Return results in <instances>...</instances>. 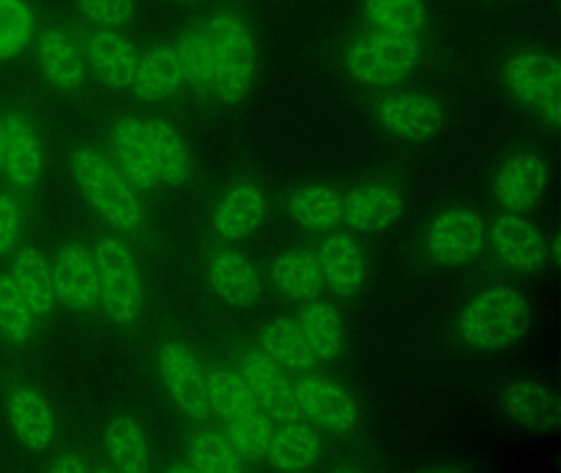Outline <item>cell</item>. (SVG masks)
Returning <instances> with one entry per match:
<instances>
[{"label": "cell", "instance_id": "obj_1", "mask_svg": "<svg viewBox=\"0 0 561 473\" xmlns=\"http://www.w3.org/2000/svg\"><path fill=\"white\" fill-rule=\"evenodd\" d=\"M175 51L185 81L225 104H238L251 89L257 49L251 26L238 13L216 12L190 26Z\"/></svg>", "mask_w": 561, "mask_h": 473}, {"label": "cell", "instance_id": "obj_2", "mask_svg": "<svg viewBox=\"0 0 561 473\" xmlns=\"http://www.w3.org/2000/svg\"><path fill=\"white\" fill-rule=\"evenodd\" d=\"M531 324L527 299L508 286H492L469 299L459 334L476 350L497 351L517 344Z\"/></svg>", "mask_w": 561, "mask_h": 473}, {"label": "cell", "instance_id": "obj_3", "mask_svg": "<svg viewBox=\"0 0 561 473\" xmlns=\"http://www.w3.org/2000/svg\"><path fill=\"white\" fill-rule=\"evenodd\" d=\"M71 173L93 209L111 226L134 232L144 220L136 187L107 158L93 148H78L71 157Z\"/></svg>", "mask_w": 561, "mask_h": 473}, {"label": "cell", "instance_id": "obj_4", "mask_svg": "<svg viewBox=\"0 0 561 473\" xmlns=\"http://www.w3.org/2000/svg\"><path fill=\"white\" fill-rule=\"evenodd\" d=\"M422 58L419 35L374 30L359 36L346 53L353 78L374 88H390L409 78Z\"/></svg>", "mask_w": 561, "mask_h": 473}, {"label": "cell", "instance_id": "obj_5", "mask_svg": "<svg viewBox=\"0 0 561 473\" xmlns=\"http://www.w3.org/2000/svg\"><path fill=\"white\" fill-rule=\"evenodd\" d=\"M502 79L512 97L537 112L548 125H560L561 62L558 56L538 49L515 53L502 68Z\"/></svg>", "mask_w": 561, "mask_h": 473}, {"label": "cell", "instance_id": "obj_6", "mask_svg": "<svg viewBox=\"0 0 561 473\" xmlns=\"http://www.w3.org/2000/svg\"><path fill=\"white\" fill-rule=\"evenodd\" d=\"M98 273L101 296L111 321L127 324L136 319L142 302L139 266L126 245L117 239H104L98 245Z\"/></svg>", "mask_w": 561, "mask_h": 473}, {"label": "cell", "instance_id": "obj_7", "mask_svg": "<svg viewBox=\"0 0 561 473\" xmlns=\"http://www.w3.org/2000/svg\"><path fill=\"white\" fill-rule=\"evenodd\" d=\"M484 220L474 210L451 209L439 214L428 230L430 253L445 266L474 262L484 246Z\"/></svg>", "mask_w": 561, "mask_h": 473}, {"label": "cell", "instance_id": "obj_8", "mask_svg": "<svg viewBox=\"0 0 561 473\" xmlns=\"http://www.w3.org/2000/svg\"><path fill=\"white\" fill-rule=\"evenodd\" d=\"M159 368L163 383L180 409L193 419H206L211 407L206 374L195 354L180 342H169L160 350Z\"/></svg>", "mask_w": 561, "mask_h": 473}, {"label": "cell", "instance_id": "obj_9", "mask_svg": "<svg viewBox=\"0 0 561 473\" xmlns=\"http://www.w3.org/2000/svg\"><path fill=\"white\" fill-rule=\"evenodd\" d=\"M51 273L55 298L67 308L87 312L100 301L101 285L96 259L81 243L65 245L55 258Z\"/></svg>", "mask_w": 561, "mask_h": 473}, {"label": "cell", "instance_id": "obj_10", "mask_svg": "<svg viewBox=\"0 0 561 473\" xmlns=\"http://www.w3.org/2000/svg\"><path fill=\"white\" fill-rule=\"evenodd\" d=\"M550 183L547 163L535 153H518L508 158L495 174V197L511 212H528L543 197Z\"/></svg>", "mask_w": 561, "mask_h": 473}, {"label": "cell", "instance_id": "obj_11", "mask_svg": "<svg viewBox=\"0 0 561 473\" xmlns=\"http://www.w3.org/2000/svg\"><path fill=\"white\" fill-rule=\"evenodd\" d=\"M377 114L390 134L407 141L430 140L445 122L442 104L432 95L416 91L383 99Z\"/></svg>", "mask_w": 561, "mask_h": 473}, {"label": "cell", "instance_id": "obj_12", "mask_svg": "<svg viewBox=\"0 0 561 473\" xmlns=\"http://www.w3.org/2000/svg\"><path fill=\"white\" fill-rule=\"evenodd\" d=\"M242 377L261 406L272 419L294 423L304 417L297 390L267 355L251 351L242 360Z\"/></svg>", "mask_w": 561, "mask_h": 473}, {"label": "cell", "instance_id": "obj_13", "mask_svg": "<svg viewBox=\"0 0 561 473\" xmlns=\"http://www.w3.org/2000/svg\"><path fill=\"white\" fill-rule=\"evenodd\" d=\"M495 255L507 268L537 273L548 258V246L537 227L515 214L497 217L491 227Z\"/></svg>", "mask_w": 561, "mask_h": 473}, {"label": "cell", "instance_id": "obj_14", "mask_svg": "<svg viewBox=\"0 0 561 473\" xmlns=\"http://www.w3.org/2000/svg\"><path fill=\"white\" fill-rule=\"evenodd\" d=\"M298 401L304 416L333 432H350L359 419L356 401L340 384L320 377H305L298 381Z\"/></svg>", "mask_w": 561, "mask_h": 473}, {"label": "cell", "instance_id": "obj_15", "mask_svg": "<svg viewBox=\"0 0 561 473\" xmlns=\"http://www.w3.org/2000/svg\"><path fill=\"white\" fill-rule=\"evenodd\" d=\"M501 404L514 423L534 432H547L560 426V396L540 381H508L502 390Z\"/></svg>", "mask_w": 561, "mask_h": 473}, {"label": "cell", "instance_id": "obj_16", "mask_svg": "<svg viewBox=\"0 0 561 473\" xmlns=\"http://www.w3.org/2000/svg\"><path fill=\"white\" fill-rule=\"evenodd\" d=\"M403 210L399 191L390 184H367L353 191L343 203V219L356 232L389 229Z\"/></svg>", "mask_w": 561, "mask_h": 473}, {"label": "cell", "instance_id": "obj_17", "mask_svg": "<svg viewBox=\"0 0 561 473\" xmlns=\"http://www.w3.org/2000/svg\"><path fill=\"white\" fill-rule=\"evenodd\" d=\"M84 53L104 84L113 89L130 88L139 56L126 36L111 28L96 30L88 36Z\"/></svg>", "mask_w": 561, "mask_h": 473}, {"label": "cell", "instance_id": "obj_18", "mask_svg": "<svg viewBox=\"0 0 561 473\" xmlns=\"http://www.w3.org/2000/svg\"><path fill=\"white\" fill-rule=\"evenodd\" d=\"M183 82L185 74L175 48L159 45L140 56L130 88L140 101L157 104L173 97L182 89Z\"/></svg>", "mask_w": 561, "mask_h": 473}, {"label": "cell", "instance_id": "obj_19", "mask_svg": "<svg viewBox=\"0 0 561 473\" xmlns=\"http://www.w3.org/2000/svg\"><path fill=\"white\" fill-rule=\"evenodd\" d=\"M8 124V148H5L4 170L15 187L35 186L44 171V148L41 137L25 115L12 114Z\"/></svg>", "mask_w": 561, "mask_h": 473}, {"label": "cell", "instance_id": "obj_20", "mask_svg": "<svg viewBox=\"0 0 561 473\" xmlns=\"http://www.w3.org/2000/svg\"><path fill=\"white\" fill-rule=\"evenodd\" d=\"M114 151L121 171L136 189L150 191L156 186L157 171L147 140L146 122L126 115L117 122L113 131Z\"/></svg>", "mask_w": 561, "mask_h": 473}, {"label": "cell", "instance_id": "obj_21", "mask_svg": "<svg viewBox=\"0 0 561 473\" xmlns=\"http://www.w3.org/2000/svg\"><path fill=\"white\" fill-rule=\"evenodd\" d=\"M37 59L45 78L55 88L73 91L83 82V55L67 30L45 28L38 36Z\"/></svg>", "mask_w": 561, "mask_h": 473}, {"label": "cell", "instance_id": "obj_22", "mask_svg": "<svg viewBox=\"0 0 561 473\" xmlns=\"http://www.w3.org/2000/svg\"><path fill=\"white\" fill-rule=\"evenodd\" d=\"M267 212V200L261 187L251 183L238 184L226 193L216 207L213 223L226 240H242L251 235Z\"/></svg>", "mask_w": 561, "mask_h": 473}, {"label": "cell", "instance_id": "obj_23", "mask_svg": "<svg viewBox=\"0 0 561 473\" xmlns=\"http://www.w3.org/2000/svg\"><path fill=\"white\" fill-rule=\"evenodd\" d=\"M9 416L15 436L32 452H41L54 442L57 432L54 413L37 391L18 388L9 400Z\"/></svg>", "mask_w": 561, "mask_h": 473}, {"label": "cell", "instance_id": "obj_24", "mask_svg": "<svg viewBox=\"0 0 561 473\" xmlns=\"http://www.w3.org/2000/svg\"><path fill=\"white\" fill-rule=\"evenodd\" d=\"M323 281L337 296H351L366 279V262L363 252L351 236L344 233L324 240L318 253Z\"/></svg>", "mask_w": 561, "mask_h": 473}, {"label": "cell", "instance_id": "obj_25", "mask_svg": "<svg viewBox=\"0 0 561 473\" xmlns=\"http://www.w3.org/2000/svg\"><path fill=\"white\" fill-rule=\"evenodd\" d=\"M216 295L236 308H248L261 295V279L252 263L236 252H221L209 263Z\"/></svg>", "mask_w": 561, "mask_h": 473}, {"label": "cell", "instance_id": "obj_26", "mask_svg": "<svg viewBox=\"0 0 561 473\" xmlns=\"http://www.w3.org/2000/svg\"><path fill=\"white\" fill-rule=\"evenodd\" d=\"M271 279L285 298L304 301L318 295L323 285L318 255L311 250H291L274 259Z\"/></svg>", "mask_w": 561, "mask_h": 473}, {"label": "cell", "instance_id": "obj_27", "mask_svg": "<svg viewBox=\"0 0 561 473\" xmlns=\"http://www.w3.org/2000/svg\"><path fill=\"white\" fill-rule=\"evenodd\" d=\"M12 281L18 286L32 314H48L55 304L54 273L37 249H24L15 255L12 263Z\"/></svg>", "mask_w": 561, "mask_h": 473}, {"label": "cell", "instance_id": "obj_28", "mask_svg": "<svg viewBox=\"0 0 561 473\" xmlns=\"http://www.w3.org/2000/svg\"><path fill=\"white\" fill-rule=\"evenodd\" d=\"M147 140L159 181L182 186L190 176V158L179 131L162 118L146 122Z\"/></svg>", "mask_w": 561, "mask_h": 473}, {"label": "cell", "instance_id": "obj_29", "mask_svg": "<svg viewBox=\"0 0 561 473\" xmlns=\"http://www.w3.org/2000/svg\"><path fill=\"white\" fill-rule=\"evenodd\" d=\"M321 452L318 434L311 427L294 420L285 424L272 437L268 447V463L284 472H298L317 462Z\"/></svg>", "mask_w": 561, "mask_h": 473}, {"label": "cell", "instance_id": "obj_30", "mask_svg": "<svg viewBox=\"0 0 561 473\" xmlns=\"http://www.w3.org/2000/svg\"><path fill=\"white\" fill-rule=\"evenodd\" d=\"M209 407L225 420L241 419L257 411V401L248 381L228 370H215L206 377Z\"/></svg>", "mask_w": 561, "mask_h": 473}, {"label": "cell", "instance_id": "obj_31", "mask_svg": "<svg viewBox=\"0 0 561 473\" xmlns=\"http://www.w3.org/2000/svg\"><path fill=\"white\" fill-rule=\"evenodd\" d=\"M300 327L311 350L323 360H333L343 347V321L327 302L311 301L300 315Z\"/></svg>", "mask_w": 561, "mask_h": 473}, {"label": "cell", "instance_id": "obj_32", "mask_svg": "<svg viewBox=\"0 0 561 473\" xmlns=\"http://www.w3.org/2000/svg\"><path fill=\"white\" fill-rule=\"evenodd\" d=\"M262 344L268 357L294 370H308L317 361V355L301 332L300 324L287 318H278L265 327Z\"/></svg>", "mask_w": 561, "mask_h": 473}, {"label": "cell", "instance_id": "obj_33", "mask_svg": "<svg viewBox=\"0 0 561 473\" xmlns=\"http://www.w3.org/2000/svg\"><path fill=\"white\" fill-rule=\"evenodd\" d=\"M106 446L111 460L119 472L144 473L149 469L146 437L133 417L121 414L110 424Z\"/></svg>", "mask_w": 561, "mask_h": 473}, {"label": "cell", "instance_id": "obj_34", "mask_svg": "<svg viewBox=\"0 0 561 473\" xmlns=\"http://www.w3.org/2000/svg\"><path fill=\"white\" fill-rule=\"evenodd\" d=\"M290 212L300 226L310 230H331L343 219V203L331 187L311 184L295 194Z\"/></svg>", "mask_w": 561, "mask_h": 473}, {"label": "cell", "instance_id": "obj_35", "mask_svg": "<svg viewBox=\"0 0 561 473\" xmlns=\"http://www.w3.org/2000/svg\"><path fill=\"white\" fill-rule=\"evenodd\" d=\"M186 460L198 473L241 472L242 462L238 450L226 434L203 430L190 442Z\"/></svg>", "mask_w": 561, "mask_h": 473}, {"label": "cell", "instance_id": "obj_36", "mask_svg": "<svg viewBox=\"0 0 561 473\" xmlns=\"http://www.w3.org/2000/svg\"><path fill=\"white\" fill-rule=\"evenodd\" d=\"M364 13L376 30L419 35L426 22L423 0H364Z\"/></svg>", "mask_w": 561, "mask_h": 473}, {"label": "cell", "instance_id": "obj_37", "mask_svg": "<svg viewBox=\"0 0 561 473\" xmlns=\"http://www.w3.org/2000/svg\"><path fill=\"white\" fill-rule=\"evenodd\" d=\"M34 33V12L25 0H0V61L24 51Z\"/></svg>", "mask_w": 561, "mask_h": 473}, {"label": "cell", "instance_id": "obj_38", "mask_svg": "<svg viewBox=\"0 0 561 473\" xmlns=\"http://www.w3.org/2000/svg\"><path fill=\"white\" fill-rule=\"evenodd\" d=\"M34 314L11 276L0 275V334L11 344L22 345L31 338Z\"/></svg>", "mask_w": 561, "mask_h": 473}, {"label": "cell", "instance_id": "obj_39", "mask_svg": "<svg viewBox=\"0 0 561 473\" xmlns=\"http://www.w3.org/2000/svg\"><path fill=\"white\" fill-rule=\"evenodd\" d=\"M274 434L271 419L255 411L241 419L231 420L226 436L231 440L239 455L245 459H259L267 453Z\"/></svg>", "mask_w": 561, "mask_h": 473}, {"label": "cell", "instance_id": "obj_40", "mask_svg": "<svg viewBox=\"0 0 561 473\" xmlns=\"http://www.w3.org/2000/svg\"><path fill=\"white\" fill-rule=\"evenodd\" d=\"M77 5L87 19L107 28L126 25L136 13L134 0H77Z\"/></svg>", "mask_w": 561, "mask_h": 473}, {"label": "cell", "instance_id": "obj_41", "mask_svg": "<svg viewBox=\"0 0 561 473\" xmlns=\"http://www.w3.org/2000/svg\"><path fill=\"white\" fill-rule=\"evenodd\" d=\"M21 232V206L9 193H0V255L15 245Z\"/></svg>", "mask_w": 561, "mask_h": 473}, {"label": "cell", "instance_id": "obj_42", "mask_svg": "<svg viewBox=\"0 0 561 473\" xmlns=\"http://www.w3.org/2000/svg\"><path fill=\"white\" fill-rule=\"evenodd\" d=\"M51 472L57 473H87L88 466L84 460L77 453H67L60 457L57 462L51 465Z\"/></svg>", "mask_w": 561, "mask_h": 473}, {"label": "cell", "instance_id": "obj_43", "mask_svg": "<svg viewBox=\"0 0 561 473\" xmlns=\"http://www.w3.org/2000/svg\"><path fill=\"white\" fill-rule=\"evenodd\" d=\"M5 148H8V124L4 117H0V173L4 171Z\"/></svg>", "mask_w": 561, "mask_h": 473}, {"label": "cell", "instance_id": "obj_44", "mask_svg": "<svg viewBox=\"0 0 561 473\" xmlns=\"http://www.w3.org/2000/svg\"><path fill=\"white\" fill-rule=\"evenodd\" d=\"M169 470H170V472H175V473H193V472H195V469H193V466L190 465L188 460H186V462L175 463V465L170 466Z\"/></svg>", "mask_w": 561, "mask_h": 473}, {"label": "cell", "instance_id": "obj_45", "mask_svg": "<svg viewBox=\"0 0 561 473\" xmlns=\"http://www.w3.org/2000/svg\"><path fill=\"white\" fill-rule=\"evenodd\" d=\"M558 252H560V250H558V236H554V240H553L554 262H558Z\"/></svg>", "mask_w": 561, "mask_h": 473}, {"label": "cell", "instance_id": "obj_46", "mask_svg": "<svg viewBox=\"0 0 561 473\" xmlns=\"http://www.w3.org/2000/svg\"><path fill=\"white\" fill-rule=\"evenodd\" d=\"M176 2H190V0H176Z\"/></svg>", "mask_w": 561, "mask_h": 473}]
</instances>
